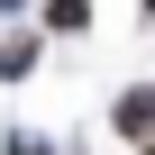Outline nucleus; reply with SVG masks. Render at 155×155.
Masks as SVG:
<instances>
[{
	"mask_svg": "<svg viewBox=\"0 0 155 155\" xmlns=\"http://www.w3.org/2000/svg\"><path fill=\"white\" fill-rule=\"evenodd\" d=\"M146 128H155V91H128L119 101V137H146Z\"/></svg>",
	"mask_w": 155,
	"mask_h": 155,
	"instance_id": "nucleus-1",
	"label": "nucleus"
},
{
	"mask_svg": "<svg viewBox=\"0 0 155 155\" xmlns=\"http://www.w3.org/2000/svg\"><path fill=\"white\" fill-rule=\"evenodd\" d=\"M46 28L73 37V28H91V0H46Z\"/></svg>",
	"mask_w": 155,
	"mask_h": 155,
	"instance_id": "nucleus-2",
	"label": "nucleus"
}]
</instances>
